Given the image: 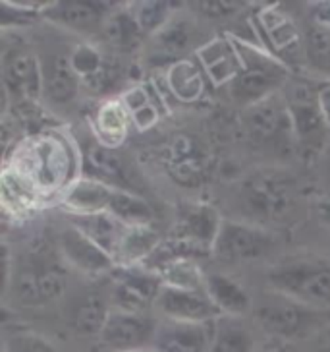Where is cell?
Listing matches in <instances>:
<instances>
[{"label":"cell","mask_w":330,"mask_h":352,"mask_svg":"<svg viewBox=\"0 0 330 352\" xmlns=\"http://www.w3.org/2000/svg\"><path fill=\"white\" fill-rule=\"evenodd\" d=\"M4 163L20 168L41 192L43 197H60L80 178V153L62 135L52 130L33 134L4 157Z\"/></svg>","instance_id":"cell-1"},{"label":"cell","mask_w":330,"mask_h":352,"mask_svg":"<svg viewBox=\"0 0 330 352\" xmlns=\"http://www.w3.org/2000/svg\"><path fill=\"white\" fill-rule=\"evenodd\" d=\"M62 213H108L128 225H155V209L143 196L80 176L58 197Z\"/></svg>","instance_id":"cell-2"},{"label":"cell","mask_w":330,"mask_h":352,"mask_svg":"<svg viewBox=\"0 0 330 352\" xmlns=\"http://www.w3.org/2000/svg\"><path fill=\"white\" fill-rule=\"evenodd\" d=\"M230 37L239 56V74L228 87L232 101L244 109H251L282 94L290 78L294 76V70L265 51L259 43L241 39L232 33Z\"/></svg>","instance_id":"cell-3"},{"label":"cell","mask_w":330,"mask_h":352,"mask_svg":"<svg viewBox=\"0 0 330 352\" xmlns=\"http://www.w3.org/2000/svg\"><path fill=\"white\" fill-rule=\"evenodd\" d=\"M239 204L248 223H255L259 227L279 225L294 215L298 190L288 176L261 173L244 180L239 188Z\"/></svg>","instance_id":"cell-4"},{"label":"cell","mask_w":330,"mask_h":352,"mask_svg":"<svg viewBox=\"0 0 330 352\" xmlns=\"http://www.w3.org/2000/svg\"><path fill=\"white\" fill-rule=\"evenodd\" d=\"M270 290L284 294L307 308L325 311L330 308V261L292 259L268 271Z\"/></svg>","instance_id":"cell-5"},{"label":"cell","mask_w":330,"mask_h":352,"mask_svg":"<svg viewBox=\"0 0 330 352\" xmlns=\"http://www.w3.org/2000/svg\"><path fill=\"white\" fill-rule=\"evenodd\" d=\"M2 89L18 116H32L45 99V74L39 56L23 45H12L2 54Z\"/></svg>","instance_id":"cell-6"},{"label":"cell","mask_w":330,"mask_h":352,"mask_svg":"<svg viewBox=\"0 0 330 352\" xmlns=\"http://www.w3.org/2000/svg\"><path fill=\"white\" fill-rule=\"evenodd\" d=\"M319 80L296 74L290 78L286 87L282 89V99L286 103L298 147L303 151H320L325 147L329 126L319 104Z\"/></svg>","instance_id":"cell-7"},{"label":"cell","mask_w":330,"mask_h":352,"mask_svg":"<svg viewBox=\"0 0 330 352\" xmlns=\"http://www.w3.org/2000/svg\"><path fill=\"white\" fill-rule=\"evenodd\" d=\"M199 23L197 18L180 8L163 30L145 43V64L155 70H166L172 64L187 60L189 54L196 56V52L211 39L203 35Z\"/></svg>","instance_id":"cell-8"},{"label":"cell","mask_w":330,"mask_h":352,"mask_svg":"<svg viewBox=\"0 0 330 352\" xmlns=\"http://www.w3.org/2000/svg\"><path fill=\"white\" fill-rule=\"evenodd\" d=\"M251 25L259 45L282 60L290 70L307 66L303 30L276 4L261 6L253 12Z\"/></svg>","instance_id":"cell-9"},{"label":"cell","mask_w":330,"mask_h":352,"mask_svg":"<svg viewBox=\"0 0 330 352\" xmlns=\"http://www.w3.org/2000/svg\"><path fill=\"white\" fill-rule=\"evenodd\" d=\"M68 287V275L60 259L51 252H33L20 267L14 279V292L25 306H43L58 300Z\"/></svg>","instance_id":"cell-10"},{"label":"cell","mask_w":330,"mask_h":352,"mask_svg":"<svg viewBox=\"0 0 330 352\" xmlns=\"http://www.w3.org/2000/svg\"><path fill=\"white\" fill-rule=\"evenodd\" d=\"M279 246V236L248 221L224 219L213 246V258L222 263H249L268 258Z\"/></svg>","instance_id":"cell-11"},{"label":"cell","mask_w":330,"mask_h":352,"mask_svg":"<svg viewBox=\"0 0 330 352\" xmlns=\"http://www.w3.org/2000/svg\"><path fill=\"white\" fill-rule=\"evenodd\" d=\"M322 311L307 308L284 294L268 290L253 306V318L259 325L274 337L294 339L317 327Z\"/></svg>","instance_id":"cell-12"},{"label":"cell","mask_w":330,"mask_h":352,"mask_svg":"<svg viewBox=\"0 0 330 352\" xmlns=\"http://www.w3.org/2000/svg\"><path fill=\"white\" fill-rule=\"evenodd\" d=\"M246 132L257 147L274 151H288L290 147H298L294 124L280 94L246 109Z\"/></svg>","instance_id":"cell-13"},{"label":"cell","mask_w":330,"mask_h":352,"mask_svg":"<svg viewBox=\"0 0 330 352\" xmlns=\"http://www.w3.org/2000/svg\"><path fill=\"white\" fill-rule=\"evenodd\" d=\"M108 277L113 280L108 298L114 310L134 314H147L151 308H155L156 296L165 287L163 277L143 265L116 267Z\"/></svg>","instance_id":"cell-14"},{"label":"cell","mask_w":330,"mask_h":352,"mask_svg":"<svg viewBox=\"0 0 330 352\" xmlns=\"http://www.w3.org/2000/svg\"><path fill=\"white\" fill-rule=\"evenodd\" d=\"M161 321L149 314L114 310L99 335V342L106 352L151 351Z\"/></svg>","instance_id":"cell-15"},{"label":"cell","mask_w":330,"mask_h":352,"mask_svg":"<svg viewBox=\"0 0 330 352\" xmlns=\"http://www.w3.org/2000/svg\"><path fill=\"white\" fill-rule=\"evenodd\" d=\"M80 176L103 182L113 188L135 192V194H139V188H141V182H137L132 166L128 165V161L118 153V149L106 147L101 142H97L95 138L82 145Z\"/></svg>","instance_id":"cell-16"},{"label":"cell","mask_w":330,"mask_h":352,"mask_svg":"<svg viewBox=\"0 0 330 352\" xmlns=\"http://www.w3.org/2000/svg\"><path fill=\"white\" fill-rule=\"evenodd\" d=\"M116 6L120 4L99 0H60L51 2L41 18L80 35H101L104 23Z\"/></svg>","instance_id":"cell-17"},{"label":"cell","mask_w":330,"mask_h":352,"mask_svg":"<svg viewBox=\"0 0 330 352\" xmlns=\"http://www.w3.org/2000/svg\"><path fill=\"white\" fill-rule=\"evenodd\" d=\"M222 221L217 208L207 201H184L176 209V219L168 236L184 240L197 248L205 250L213 256Z\"/></svg>","instance_id":"cell-18"},{"label":"cell","mask_w":330,"mask_h":352,"mask_svg":"<svg viewBox=\"0 0 330 352\" xmlns=\"http://www.w3.org/2000/svg\"><path fill=\"white\" fill-rule=\"evenodd\" d=\"M155 311L168 321L209 323L220 318L205 289H184L165 285L155 302Z\"/></svg>","instance_id":"cell-19"},{"label":"cell","mask_w":330,"mask_h":352,"mask_svg":"<svg viewBox=\"0 0 330 352\" xmlns=\"http://www.w3.org/2000/svg\"><path fill=\"white\" fill-rule=\"evenodd\" d=\"M58 250L60 258L83 275L103 277L116 270L114 259L72 225L64 227L58 234Z\"/></svg>","instance_id":"cell-20"},{"label":"cell","mask_w":330,"mask_h":352,"mask_svg":"<svg viewBox=\"0 0 330 352\" xmlns=\"http://www.w3.org/2000/svg\"><path fill=\"white\" fill-rule=\"evenodd\" d=\"M70 63L82 87L91 94H106L118 82V68L114 60L91 43H78L70 51Z\"/></svg>","instance_id":"cell-21"},{"label":"cell","mask_w":330,"mask_h":352,"mask_svg":"<svg viewBox=\"0 0 330 352\" xmlns=\"http://www.w3.org/2000/svg\"><path fill=\"white\" fill-rule=\"evenodd\" d=\"M217 321V320H215ZM215 321L209 323H180L161 321L156 329L153 352H209L215 335Z\"/></svg>","instance_id":"cell-22"},{"label":"cell","mask_w":330,"mask_h":352,"mask_svg":"<svg viewBox=\"0 0 330 352\" xmlns=\"http://www.w3.org/2000/svg\"><path fill=\"white\" fill-rule=\"evenodd\" d=\"M196 60L215 87H230L239 74V56L230 33L213 35L196 52Z\"/></svg>","instance_id":"cell-23"},{"label":"cell","mask_w":330,"mask_h":352,"mask_svg":"<svg viewBox=\"0 0 330 352\" xmlns=\"http://www.w3.org/2000/svg\"><path fill=\"white\" fill-rule=\"evenodd\" d=\"M203 289L220 314V318H241L246 320L253 314L255 300L246 287L226 273H205Z\"/></svg>","instance_id":"cell-24"},{"label":"cell","mask_w":330,"mask_h":352,"mask_svg":"<svg viewBox=\"0 0 330 352\" xmlns=\"http://www.w3.org/2000/svg\"><path fill=\"white\" fill-rule=\"evenodd\" d=\"M165 165L170 176L182 184H197L207 173V153L189 135H176L166 145Z\"/></svg>","instance_id":"cell-25"},{"label":"cell","mask_w":330,"mask_h":352,"mask_svg":"<svg viewBox=\"0 0 330 352\" xmlns=\"http://www.w3.org/2000/svg\"><path fill=\"white\" fill-rule=\"evenodd\" d=\"M64 217L68 219V225L78 228L82 234H85L91 242H95L110 258L116 259L118 248H120L122 239H124L126 234V228L130 227L128 223L113 217L108 213H93V215H72V213H64Z\"/></svg>","instance_id":"cell-26"},{"label":"cell","mask_w":330,"mask_h":352,"mask_svg":"<svg viewBox=\"0 0 330 352\" xmlns=\"http://www.w3.org/2000/svg\"><path fill=\"white\" fill-rule=\"evenodd\" d=\"M43 194L37 190L27 176L10 163H4L2 168V206L6 213L14 217L25 215L41 204Z\"/></svg>","instance_id":"cell-27"},{"label":"cell","mask_w":330,"mask_h":352,"mask_svg":"<svg viewBox=\"0 0 330 352\" xmlns=\"http://www.w3.org/2000/svg\"><path fill=\"white\" fill-rule=\"evenodd\" d=\"M120 101L124 103L137 132H149L161 120L163 101L158 97V89L151 83H134L126 87Z\"/></svg>","instance_id":"cell-28"},{"label":"cell","mask_w":330,"mask_h":352,"mask_svg":"<svg viewBox=\"0 0 330 352\" xmlns=\"http://www.w3.org/2000/svg\"><path fill=\"white\" fill-rule=\"evenodd\" d=\"M93 138L106 147L118 149L132 128V118L120 99H106L93 116Z\"/></svg>","instance_id":"cell-29"},{"label":"cell","mask_w":330,"mask_h":352,"mask_svg":"<svg viewBox=\"0 0 330 352\" xmlns=\"http://www.w3.org/2000/svg\"><path fill=\"white\" fill-rule=\"evenodd\" d=\"M207 76L197 60H182L165 70V85L178 103L191 104L205 95Z\"/></svg>","instance_id":"cell-30"},{"label":"cell","mask_w":330,"mask_h":352,"mask_svg":"<svg viewBox=\"0 0 330 352\" xmlns=\"http://www.w3.org/2000/svg\"><path fill=\"white\" fill-rule=\"evenodd\" d=\"M43 74L45 99H49L52 104H70L82 89V82L70 63V52L64 56H54L52 63L47 64V68L43 66Z\"/></svg>","instance_id":"cell-31"},{"label":"cell","mask_w":330,"mask_h":352,"mask_svg":"<svg viewBox=\"0 0 330 352\" xmlns=\"http://www.w3.org/2000/svg\"><path fill=\"white\" fill-rule=\"evenodd\" d=\"M110 311H113L110 298L106 300L99 292H89L73 304L68 320L78 335L99 339Z\"/></svg>","instance_id":"cell-32"},{"label":"cell","mask_w":330,"mask_h":352,"mask_svg":"<svg viewBox=\"0 0 330 352\" xmlns=\"http://www.w3.org/2000/svg\"><path fill=\"white\" fill-rule=\"evenodd\" d=\"M101 37L113 49L120 52H130L135 51V49H141V47H145V43H147V37H145L141 28H139V23L135 20L130 4H126L124 8H116L108 16Z\"/></svg>","instance_id":"cell-33"},{"label":"cell","mask_w":330,"mask_h":352,"mask_svg":"<svg viewBox=\"0 0 330 352\" xmlns=\"http://www.w3.org/2000/svg\"><path fill=\"white\" fill-rule=\"evenodd\" d=\"M161 232L155 225H130L126 228L122 244L116 254V267H132V265H143L145 259L149 258L155 248L161 244Z\"/></svg>","instance_id":"cell-34"},{"label":"cell","mask_w":330,"mask_h":352,"mask_svg":"<svg viewBox=\"0 0 330 352\" xmlns=\"http://www.w3.org/2000/svg\"><path fill=\"white\" fill-rule=\"evenodd\" d=\"M209 352H257L255 337L241 318H218Z\"/></svg>","instance_id":"cell-35"},{"label":"cell","mask_w":330,"mask_h":352,"mask_svg":"<svg viewBox=\"0 0 330 352\" xmlns=\"http://www.w3.org/2000/svg\"><path fill=\"white\" fill-rule=\"evenodd\" d=\"M307 68L330 80V28L307 23L303 30Z\"/></svg>","instance_id":"cell-36"},{"label":"cell","mask_w":330,"mask_h":352,"mask_svg":"<svg viewBox=\"0 0 330 352\" xmlns=\"http://www.w3.org/2000/svg\"><path fill=\"white\" fill-rule=\"evenodd\" d=\"M176 6H180V4H176V2H153V0L130 4V8L134 12L135 20H137L141 32H143V35L147 37V41H149L158 30H163L166 23H168V20L174 16L176 12L180 10V8H176Z\"/></svg>","instance_id":"cell-37"},{"label":"cell","mask_w":330,"mask_h":352,"mask_svg":"<svg viewBox=\"0 0 330 352\" xmlns=\"http://www.w3.org/2000/svg\"><path fill=\"white\" fill-rule=\"evenodd\" d=\"M4 352H58L41 335L33 331H16L4 339Z\"/></svg>","instance_id":"cell-38"},{"label":"cell","mask_w":330,"mask_h":352,"mask_svg":"<svg viewBox=\"0 0 330 352\" xmlns=\"http://www.w3.org/2000/svg\"><path fill=\"white\" fill-rule=\"evenodd\" d=\"M197 12L211 21H222L234 18L244 10V2H197Z\"/></svg>","instance_id":"cell-39"},{"label":"cell","mask_w":330,"mask_h":352,"mask_svg":"<svg viewBox=\"0 0 330 352\" xmlns=\"http://www.w3.org/2000/svg\"><path fill=\"white\" fill-rule=\"evenodd\" d=\"M319 104L322 116H325V122L329 126L330 130V80L327 78H319Z\"/></svg>","instance_id":"cell-40"},{"label":"cell","mask_w":330,"mask_h":352,"mask_svg":"<svg viewBox=\"0 0 330 352\" xmlns=\"http://www.w3.org/2000/svg\"><path fill=\"white\" fill-rule=\"evenodd\" d=\"M317 211H319V217L330 225V192L327 196H322L317 204Z\"/></svg>","instance_id":"cell-41"},{"label":"cell","mask_w":330,"mask_h":352,"mask_svg":"<svg viewBox=\"0 0 330 352\" xmlns=\"http://www.w3.org/2000/svg\"><path fill=\"white\" fill-rule=\"evenodd\" d=\"M267 352H284V351H279V349H274V351H267Z\"/></svg>","instance_id":"cell-42"},{"label":"cell","mask_w":330,"mask_h":352,"mask_svg":"<svg viewBox=\"0 0 330 352\" xmlns=\"http://www.w3.org/2000/svg\"><path fill=\"white\" fill-rule=\"evenodd\" d=\"M139 352H153V351H139Z\"/></svg>","instance_id":"cell-43"},{"label":"cell","mask_w":330,"mask_h":352,"mask_svg":"<svg viewBox=\"0 0 330 352\" xmlns=\"http://www.w3.org/2000/svg\"><path fill=\"white\" fill-rule=\"evenodd\" d=\"M329 165H330V157H329Z\"/></svg>","instance_id":"cell-44"}]
</instances>
